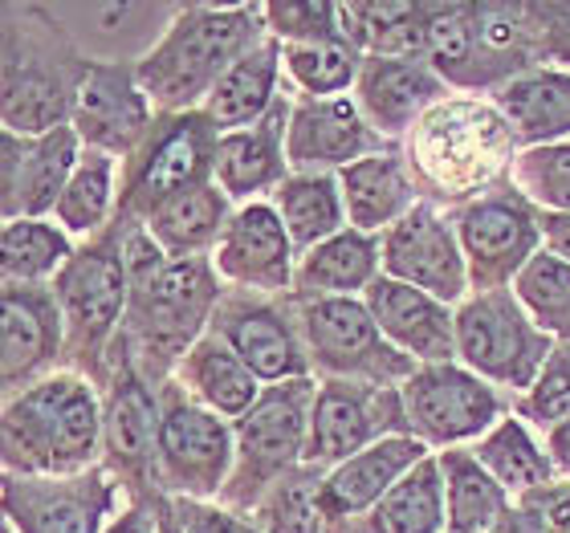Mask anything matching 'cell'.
Masks as SVG:
<instances>
[{"label":"cell","instance_id":"obj_1","mask_svg":"<svg viewBox=\"0 0 570 533\" xmlns=\"http://www.w3.org/2000/svg\"><path fill=\"white\" fill-rule=\"evenodd\" d=\"M522 142L493 102L444 98L407 135L404 159L428 204H461L510 184Z\"/></svg>","mask_w":570,"mask_h":533},{"label":"cell","instance_id":"obj_2","mask_svg":"<svg viewBox=\"0 0 570 533\" xmlns=\"http://www.w3.org/2000/svg\"><path fill=\"white\" fill-rule=\"evenodd\" d=\"M4 473L73 476L102 464V392L78 371H53L4 399Z\"/></svg>","mask_w":570,"mask_h":533},{"label":"cell","instance_id":"obj_3","mask_svg":"<svg viewBox=\"0 0 570 533\" xmlns=\"http://www.w3.org/2000/svg\"><path fill=\"white\" fill-rule=\"evenodd\" d=\"M265 33V4H179L167 33L135 66L139 86L159 115L200 110L216 82Z\"/></svg>","mask_w":570,"mask_h":533},{"label":"cell","instance_id":"obj_4","mask_svg":"<svg viewBox=\"0 0 570 533\" xmlns=\"http://www.w3.org/2000/svg\"><path fill=\"white\" fill-rule=\"evenodd\" d=\"M220 294L225 282L216 277L213 257H164L151 269L131 273V302L115 358H131L155 387H164L208 334Z\"/></svg>","mask_w":570,"mask_h":533},{"label":"cell","instance_id":"obj_5","mask_svg":"<svg viewBox=\"0 0 570 533\" xmlns=\"http://www.w3.org/2000/svg\"><path fill=\"white\" fill-rule=\"evenodd\" d=\"M4 46H0V90H4V131L37 139L70 127L73 98L90 58L73 46L49 4H4Z\"/></svg>","mask_w":570,"mask_h":533},{"label":"cell","instance_id":"obj_6","mask_svg":"<svg viewBox=\"0 0 570 533\" xmlns=\"http://www.w3.org/2000/svg\"><path fill=\"white\" fill-rule=\"evenodd\" d=\"M53 289H58L61 318H66V371H78L98 392H107L110 358L122 338L127 302H131V273L122 265L115 220L98 237L73 249Z\"/></svg>","mask_w":570,"mask_h":533},{"label":"cell","instance_id":"obj_7","mask_svg":"<svg viewBox=\"0 0 570 533\" xmlns=\"http://www.w3.org/2000/svg\"><path fill=\"white\" fill-rule=\"evenodd\" d=\"M314 399H318V379H289L265 387L262 399L233 424L237 468L220 493V505L253 513L277 481L306 464Z\"/></svg>","mask_w":570,"mask_h":533},{"label":"cell","instance_id":"obj_8","mask_svg":"<svg viewBox=\"0 0 570 533\" xmlns=\"http://www.w3.org/2000/svg\"><path fill=\"white\" fill-rule=\"evenodd\" d=\"M216 142L220 131L204 110L159 115L119 171V216L147 225L167 200L216 184Z\"/></svg>","mask_w":570,"mask_h":533},{"label":"cell","instance_id":"obj_9","mask_svg":"<svg viewBox=\"0 0 570 533\" xmlns=\"http://www.w3.org/2000/svg\"><path fill=\"white\" fill-rule=\"evenodd\" d=\"M554 338L538 330L513 289L469 294L456 306V363L469 367L489 387H505L525 395L538 383L547 358L554 355Z\"/></svg>","mask_w":570,"mask_h":533},{"label":"cell","instance_id":"obj_10","mask_svg":"<svg viewBox=\"0 0 570 533\" xmlns=\"http://www.w3.org/2000/svg\"><path fill=\"white\" fill-rule=\"evenodd\" d=\"M294 309L318 379L400 387L420 367L383 338L363 297H294Z\"/></svg>","mask_w":570,"mask_h":533},{"label":"cell","instance_id":"obj_11","mask_svg":"<svg viewBox=\"0 0 570 533\" xmlns=\"http://www.w3.org/2000/svg\"><path fill=\"white\" fill-rule=\"evenodd\" d=\"M159 493L167 501H220L237 468V436L176 379L159 387Z\"/></svg>","mask_w":570,"mask_h":533},{"label":"cell","instance_id":"obj_12","mask_svg":"<svg viewBox=\"0 0 570 533\" xmlns=\"http://www.w3.org/2000/svg\"><path fill=\"white\" fill-rule=\"evenodd\" d=\"M452 225L461 237L473 294L513 289L518 273L547 245L542 240V213L513 184H501V188L452 208Z\"/></svg>","mask_w":570,"mask_h":533},{"label":"cell","instance_id":"obj_13","mask_svg":"<svg viewBox=\"0 0 570 533\" xmlns=\"http://www.w3.org/2000/svg\"><path fill=\"white\" fill-rule=\"evenodd\" d=\"M407 436L428 448H456L464 440H481L505 420L498 387H489L461 363H424L412 379L400 383Z\"/></svg>","mask_w":570,"mask_h":533},{"label":"cell","instance_id":"obj_14","mask_svg":"<svg viewBox=\"0 0 570 533\" xmlns=\"http://www.w3.org/2000/svg\"><path fill=\"white\" fill-rule=\"evenodd\" d=\"M159 387L131 358L110 363V387L102 392V468L127 497H164L159 493Z\"/></svg>","mask_w":570,"mask_h":533},{"label":"cell","instance_id":"obj_15","mask_svg":"<svg viewBox=\"0 0 570 533\" xmlns=\"http://www.w3.org/2000/svg\"><path fill=\"white\" fill-rule=\"evenodd\" d=\"M208 330L245 363V367L265 383H289V379H314L306 355V338L297 326L294 297L274 294H249V289H228L216 302L213 326Z\"/></svg>","mask_w":570,"mask_h":533},{"label":"cell","instance_id":"obj_16","mask_svg":"<svg viewBox=\"0 0 570 533\" xmlns=\"http://www.w3.org/2000/svg\"><path fill=\"white\" fill-rule=\"evenodd\" d=\"M127 501L102 464L73 476L4 473V525L17 533H102Z\"/></svg>","mask_w":570,"mask_h":533},{"label":"cell","instance_id":"obj_17","mask_svg":"<svg viewBox=\"0 0 570 533\" xmlns=\"http://www.w3.org/2000/svg\"><path fill=\"white\" fill-rule=\"evenodd\" d=\"M387 436H407L400 387H371V383L318 379V399L309 415L306 464L331 473L343 461Z\"/></svg>","mask_w":570,"mask_h":533},{"label":"cell","instance_id":"obj_18","mask_svg":"<svg viewBox=\"0 0 570 533\" xmlns=\"http://www.w3.org/2000/svg\"><path fill=\"white\" fill-rule=\"evenodd\" d=\"M420 58L444 78L449 90L461 95H493L505 82L530 73L489 37L476 0H440V4L428 0Z\"/></svg>","mask_w":570,"mask_h":533},{"label":"cell","instance_id":"obj_19","mask_svg":"<svg viewBox=\"0 0 570 533\" xmlns=\"http://www.w3.org/2000/svg\"><path fill=\"white\" fill-rule=\"evenodd\" d=\"M383 273L404 285H416L452 309L473 294L456 225L428 200H420L400 225L383 233Z\"/></svg>","mask_w":570,"mask_h":533},{"label":"cell","instance_id":"obj_20","mask_svg":"<svg viewBox=\"0 0 570 533\" xmlns=\"http://www.w3.org/2000/svg\"><path fill=\"white\" fill-rule=\"evenodd\" d=\"M155 119L159 110L139 86L135 61H90L70 115V127L78 131L82 147L107 151L119 164H127L155 127Z\"/></svg>","mask_w":570,"mask_h":533},{"label":"cell","instance_id":"obj_21","mask_svg":"<svg viewBox=\"0 0 570 533\" xmlns=\"http://www.w3.org/2000/svg\"><path fill=\"white\" fill-rule=\"evenodd\" d=\"M0 375L4 399L41 383L66 363V318L53 285L0 282Z\"/></svg>","mask_w":570,"mask_h":533},{"label":"cell","instance_id":"obj_22","mask_svg":"<svg viewBox=\"0 0 570 533\" xmlns=\"http://www.w3.org/2000/svg\"><path fill=\"white\" fill-rule=\"evenodd\" d=\"M213 269L228 289L249 294H294L297 249L285 233L274 200L245 204L233 213L225 237L213 249Z\"/></svg>","mask_w":570,"mask_h":533},{"label":"cell","instance_id":"obj_23","mask_svg":"<svg viewBox=\"0 0 570 533\" xmlns=\"http://www.w3.org/2000/svg\"><path fill=\"white\" fill-rule=\"evenodd\" d=\"M395 151V142L383 139L351 95L343 98H306L294 95L285 155L289 171H343V167L367 159V155Z\"/></svg>","mask_w":570,"mask_h":533},{"label":"cell","instance_id":"obj_24","mask_svg":"<svg viewBox=\"0 0 570 533\" xmlns=\"http://www.w3.org/2000/svg\"><path fill=\"white\" fill-rule=\"evenodd\" d=\"M82 139L73 127H58L49 135L24 139V135H0V213L4 220H49L61 191L70 184L73 167L82 159Z\"/></svg>","mask_w":570,"mask_h":533},{"label":"cell","instance_id":"obj_25","mask_svg":"<svg viewBox=\"0 0 570 533\" xmlns=\"http://www.w3.org/2000/svg\"><path fill=\"white\" fill-rule=\"evenodd\" d=\"M444 98H452L449 86L424 58H367L355 82L363 119L387 142L407 139L416 122Z\"/></svg>","mask_w":570,"mask_h":533},{"label":"cell","instance_id":"obj_26","mask_svg":"<svg viewBox=\"0 0 570 533\" xmlns=\"http://www.w3.org/2000/svg\"><path fill=\"white\" fill-rule=\"evenodd\" d=\"M383 338L404 351L407 358L424 363H456V309L436 302L432 294L404 285L383 273L380 282L363 294Z\"/></svg>","mask_w":570,"mask_h":533},{"label":"cell","instance_id":"obj_27","mask_svg":"<svg viewBox=\"0 0 570 533\" xmlns=\"http://www.w3.org/2000/svg\"><path fill=\"white\" fill-rule=\"evenodd\" d=\"M289 110H294V95H282L262 122L225 131L216 142V184L237 208L274 196L289 179V155H285Z\"/></svg>","mask_w":570,"mask_h":533},{"label":"cell","instance_id":"obj_28","mask_svg":"<svg viewBox=\"0 0 570 533\" xmlns=\"http://www.w3.org/2000/svg\"><path fill=\"white\" fill-rule=\"evenodd\" d=\"M432 448L416 436H387L380 444L363 448L358 456L343 461L338 468L322 476V513H326V533L334 525L355 522L371 513L400 481H404L420 461H428Z\"/></svg>","mask_w":570,"mask_h":533},{"label":"cell","instance_id":"obj_29","mask_svg":"<svg viewBox=\"0 0 570 533\" xmlns=\"http://www.w3.org/2000/svg\"><path fill=\"white\" fill-rule=\"evenodd\" d=\"M338 188H343L346 204V225L358 228V233H371V237H383L420 204V188L400 147L343 167Z\"/></svg>","mask_w":570,"mask_h":533},{"label":"cell","instance_id":"obj_30","mask_svg":"<svg viewBox=\"0 0 570 533\" xmlns=\"http://www.w3.org/2000/svg\"><path fill=\"white\" fill-rule=\"evenodd\" d=\"M282 73H285V49L277 37L265 33L233 70L216 82V90L204 102V115L216 122V131H240L262 122L282 98Z\"/></svg>","mask_w":570,"mask_h":533},{"label":"cell","instance_id":"obj_31","mask_svg":"<svg viewBox=\"0 0 570 533\" xmlns=\"http://www.w3.org/2000/svg\"><path fill=\"white\" fill-rule=\"evenodd\" d=\"M383 277V237L343 228L297 257L294 297H363Z\"/></svg>","mask_w":570,"mask_h":533},{"label":"cell","instance_id":"obj_32","mask_svg":"<svg viewBox=\"0 0 570 533\" xmlns=\"http://www.w3.org/2000/svg\"><path fill=\"white\" fill-rule=\"evenodd\" d=\"M489 102L501 110L510 131L525 147L567 142L570 135V73L567 70H530L522 78L505 82L489 95Z\"/></svg>","mask_w":570,"mask_h":533},{"label":"cell","instance_id":"obj_33","mask_svg":"<svg viewBox=\"0 0 570 533\" xmlns=\"http://www.w3.org/2000/svg\"><path fill=\"white\" fill-rule=\"evenodd\" d=\"M171 379H176L196 403H204L208 412L225 415L228 424H237L240 415L249 412L265 392V383L257 379L213 330L204 334L200 343L184 355V363L176 367Z\"/></svg>","mask_w":570,"mask_h":533},{"label":"cell","instance_id":"obj_34","mask_svg":"<svg viewBox=\"0 0 570 533\" xmlns=\"http://www.w3.org/2000/svg\"><path fill=\"white\" fill-rule=\"evenodd\" d=\"M449 505H444V473L440 461H420L387 497L355 522L334 525L331 533H444Z\"/></svg>","mask_w":570,"mask_h":533},{"label":"cell","instance_id":"obj_35","mask_svg":"<svg viewBox=\"0 0 570 533\" xmlns=\"http://www.w3.org/2000/svg\"><path fill=\"white\" fill-rule=\"evenodd\" d=\"M444 473L449 533H501L513 517V497L481 468L473 448L436 452Z\"/></svg>","mask_w":570,"mask_h":533},{"label":"cell","instance_id":"obj_36","mask_svg":"<svg viewBox=\"0 0 570 533\" xmlns=\"http://www.w3.org/2000/svg\"><path fill=\"white\" fill-rule=\"evenodd\" d=\"M428 0H346L338 33L367 58H420Z\"/></svg>","mask_w":570,"mask_h":533},{"label":"cell","instance_id":"obj_37","mask_svg":"<svg viewBox=\"0 0 570 533\" xmlns=\"http://www.w3.org/2000/svg\"><path fill=\"white\" fill-rule=\"evenodd\" d=\"M233 213L237 208L220 191V184H204V188H191L176 200H167L147 220V233L167 257H213Z\"/></svg>","mask_w":570,"mask_h":533},{"label":"cell","instance_id":"obj_38","mask_svg":"<svg viewBox=\"0 0 570 533\" xmlns=\"http://www.w3.org/2000/svg\"><path fill=\"white\" fill-rule=\"evenodd\" d=\"M274 208L282 216L285 233L294 240L297 257L318 249L322 240L338 237L346 225V204L334 171H289L282 188L274 191Z\"/></svg>","mask_w":570,"mask_h":533},{"label":"cell","instance_id":"obj_39","mask_svg":"<svg viewBox=\"0 0 570 533\" xmlns=\"http://www.w3.org/2000/svg\"><path fill=\"white\" fill-rule=\"evenodd\" d=\"M473 456L481 461V468H485V473L493 476V481H498L513 501L559 481L547 444H538L534 432H530V424H525L522 415H505L489 436L476 440Z\"/></svg>","mask_w":570,"mask_h":533},{"label":"cell","instance_id":"obj_40","mask_svg":"<svg viewBox=\"0 0 570 533\" xmlns=\"http://www.w3.org/2000/svg\"><path fill=\"white\" fill-rule=\"evenodd\" d=\"M119 171H122V164L115 155L90 151V147H86L78 167H73L70 184H66L58 208H53V220H58L78 245L98 237V233L110 228V220L119 216Z\"/></svg>","mask_w":570,"mask_h":533},{"label":"cell","instance_id":"obj_41","mask_svg":"<svg viewBox=\"0 0 570 533\" xmlns=\"http://www.w3.org/2000/svg\"><path fill=\"white\" fill-rule=\"evenodd\" d=\"M73 237L58 220H4L0 228V282L9 285H53L70 265Z\"/></svg>","mask_w":570,"mask_h":533},{"label":"cell","instance_id":"obj_42","mask_svg":"<svg viewBox=\"0 0 570 533\" xmlns=\"http://www.w3.org/2000/svg\"><path fill=\"white\" fill-rule=\"evenodd\" d=\"M285 49V73L294 82L297 95L306 98H343L346 90H355L358 73L367 53L351 46L343 33L318 46H282Z\"/></svg>","mask_w":570,"mask_h":533},{"label":"cell","instance_id":"obj_43","mask_svg":"<svg viewBox=\"0 0 570 533\" xmlns=\"http://www.w3.org/2000/svg\"><path fill=\"white\" fill-rule=\"evenodd\" d=\"M322 468L302 464L297 473L277 481L262 497V505L249 513L262 525V533H326V513H322Z\"/></svg>","mask_w":570,"mask_h":533},{"label":"cell","instance_id":"obj_44","mask_svg":"<svg viewBox=\"0 0 570 533\" xmlns=\"http://www.w3.org/2000/svg\"><path fill=\"white\" fill-rule=\"evenodd\" d=\"M513 294L538 322V330H547L554 343H570V261L542 249L518 273Z\"/></svg>","mask_w":570,"mask_h":533},{"label":"cell","instance_id":"obj_45","mask_svg":"<svg viewBox=\"0 0 570 533\" xmlns=\"http://www.w3.org/2000/svg\"><path fill=\"white\" fill-rule=\"evenodd\" d=\"M510 184L534 204L538 213L570 216V139L547 142V147H525L513 159Z\"/></svg>","mask_w":570,"mask_h":533},{"label":"cell","instance_id":"obj_46","mask_svg":"<svg viewBox=\"0 0 570 533\" xmlns=\"http://www.w3.org/2000/svg\"><path fill=\"white\" fill-rule=\"evenodd\" d=\"M513 415H522L542 436L550 427H559L562 420H570V343L554 346V355L547 358L534 387L513 399Z\"/></svg>","mask_w":570,"mask_h":533},{"label":"cell","instance_id":"obj_47","mask_svg":"<svg viewBox=\"0 0 570 533\" xmlns=\"http://www.w3.org/2000/svg\"><path fill=\"white\" fill-rule=\"evenodd\" d=\"M265 29L282 46H318L338 37V4L334 0H274L265 4Z\"/></svg>","mask_w":570,"mask_h":533},{"label":"cell","instance_id":"obj_48","mask_svg":"<svg viewBox=\"0 0 570 533\" xmlns=\"http://www.w3.org/2000/svg\"><path fill=\"white\" fill-rule=\"evenodd\" d=\"M501 533H570V481H554L513 501V517Z\"/></svg>","mask_w":570,"mask_h":533},{"label":"cell","instance_id":"obj_49","mask_svg":"<svg viewBox=\"0 0 570 533\" xmlns=\"http://www.w3.org/2000/svg\"><path fill=\"white\" fill-rule=\"evenodd\" d=\"M171 513H176V522L184 533H262V525L253 522L249 513H237L220 505V501H188V497H176L167 501Z\"/></svg>","mask_w":570,"mask_h":533},{"label":"cell","instance_id":"obj_50","mask_svg":"<svg viewBox=\"0 0 570 533\" xmlns=\"http://www.w3.org/2000/svg\"><path fill=\"white\" fill-rule=\"evenodd\" d=\"M538 33H542V61L570 73V0H538Z\"/></svg>","mask_w":570,"mask_h":533},{"label":"cell","instance_id":"obj_51","mask_svg":"<svg viewBox=\"0 0 570 533\" xmlns=\"http://www.w3.org/2000/svg\"><path fill=\"white\" fill-rule=\"evenodd\" d=\"M159 501L164 497L127 501V505L110 517L102 533H159Z\"/></svg>","mask_w":570,"mask_h":533},{"label":"cell","instance_id":"obj_52","mask_svg":"<svg viewBox=\"0 0 570 533\" xmlns=\"http://www.w3.org/2000/svg\"><path fill=\"white\" fill-rule=\"evenodd\" d=\"M542 240H547V249L562 261H570V216L559 213H542Z\"/></svg>","mask_w":570,"mask_h":533},{"label":"cell","instance_id":"obj_53","mask_svg":"<svg viewBox=\"0 0 570 533\" xmlns=\"http://www.w3.org/2000/svg\"><path fill=\"white\" fill-rule=\"evenodd\" d=\"M547 452H550V461H554L559 481H570V420H562L559 427L547 432Z\"/></svg>","mask_w":570,"mask_h":533},{"label":"cell","instance_id":"obj_54","mask_svg":"<svg viewBox=\"0 0 570 533\" xmlns=\"http://www.w3.org/2000/svg\"><path fill=\"white\" fill-rule=\"evenodd\" d=\"M159 533H184L176 522V513H171V505H167V497L159 501Z\"/></svg>","mask_w":570,"mask_h":533},{"label":"cell","instance_id":"obj_55","mask_svg":"<svg viewBox=\"0 0 570 533\" xmlns=\"http://www.w3.org/2000/svg\"><path fill=\"white\" fill-rule=\"evenodd\" d=\"M4 533H17V530H12V525H4Z\"/></svg>","mask_w":570,"mask_h":533}]
</instances>
